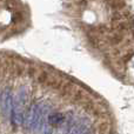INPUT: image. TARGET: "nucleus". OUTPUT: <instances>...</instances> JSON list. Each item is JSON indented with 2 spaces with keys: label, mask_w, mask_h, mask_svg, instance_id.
<instances>
[{
  "label": "nucleus",
  "mask_w": 134,
  "mask_h": 134,
  "mask_svg": "<svg viewBox=\"0 0 134 134\" xmlns=\"http://www.w3.org/2000/svg\"><path fill=\"white\" fill-rule=\"evenodd\" d=\"M64 120H65V116L61 113H53V114H51L48 118V122L51 126L60 125V124L64 122Z\"/></svg>",
  "instance_id": "1"
},
{
  "label": "nucleus",
  "mask_w": 134,
  "mask_h": 134,
  "mask_svg": "<svg viewBox=\"0 0 134 134\" xmlns=\"http://www.w3.org/2000/svg\"><path fill=\"white\" fill-rule=\"evenodd\" d=\"M52 132H53V131H52L51 127H45L44 128V134H52Z\"/></svg>",
  "instance_id": "2"
}]
</instances>
